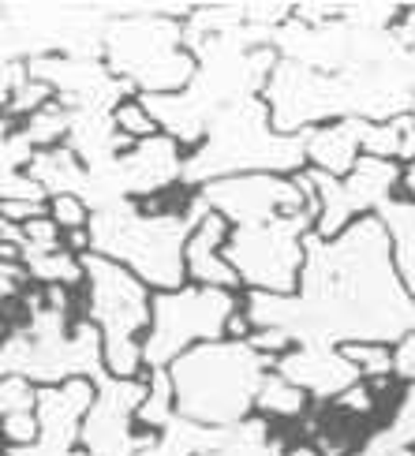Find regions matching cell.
<instances>
[{"label": "cell", "mask_w": 415, "mask_h": 456, "mask_svg": "<svg viewBox=\"0 0 415 456\" xmlns=\"http://www.w3.org/2000/svg\"><path fill=\"white\" fill-rule=\"evenodd\" d=\"M363 158V120H333L307 131V168H318L326 176L345 180Z\"/></svg>", "instance_id": "16"}, {"label": "cell", "mask_w": 415, "mask_h": 456, "mask_svg": "<svg viewBox=\"0 0 415 456\" xmlns=\"http://www.w3.org/2000/svg\"><path fill=\"white\" fill-rule=\"evenodd\" d=\"M71 120L75 112L64 102H49L45 109H37L34 117H27L19 124V131L37 146V150H49V146H64L71 135Z\"/></svg>", "instance_id": "23"}, {"label": "cell", "mask_w": 415, "mask_h": 456, "mask_svg": "<svg viewBox=\"0 0 415 456\" xmlns=\"http://www.w3.org/2000/svg\"><path fill=\"white\" fill-rule=\"evenodd\" d=\"M314 191L318 221L314 236L333 240L355 221L374 217L389 199H397L404 191V165L401 161H382V158H360V165L352 168L345 180L326 176L318 168H304Z\"/></svg>", "instance_id": "10"}, {"label": "cell", "mask_w": 415, "mask_h": 456, "mask_svg": "<svg viewBox=\"0 0 415 456\" xmlns=\"http://www.w3.org/2000/svg\"><path fill=\"white\" fill-rule=\"evenodd\" d=\"M378 221L386 224V232H389L397 273H401V281L408 284V292L415 299V199H408V195L389 199L378 210Z\"/></svg>", "instance_id": "18"}, {"label": "cell", "mask_w": 415, "mask_h": 456, "mask_svg": "<svg viewBox=\"0 0 415 456\" xmlns=\"http://www.w3.org/2000/svg\"><path fill=\"white\" fill-rule=\"evenodd\" d=\"M86 299L83 318H90L102 330L105 340V374L109 378H142V340L154 314V289L142 284L127 265L86 251Z\"/></svg>", "instance_id": "6"}, {"label": "cell", "mask_w": 415, "mask_h": 456, "mask_svg": "<svg viewBox=\"0 0 415 456\" xmlns=\"http://www.w3.org/2000/svg\"><path fill=\"white\" fill-rule=\"evenodd\" d=\"M404 195H408V199H415V165H408V168H404Z\"/></svg>", "instance_id": "35"}, {"label": "cell", "mask_w": 415, "mask_h": 456, "mask_svg": "<svg viewBox=\"0 0 415 456\" xmlns=\"http://www.w3.org/2000/svg\"><path fill=\"white\" fill-rule=\"evenodd\" d=\"M176 389L168 370H146V401L139 408V427L146 434H158L176 419Z\"/></svg>", "instance_id": "22"}, {"label": "cell", "mask_w": 415, "mask_h": 456, "mask_svg": "<svg viewBox=\"0 0 415 456\" xmlns=\"http://www.w3.org/2000/svg\"><path fill=\"white\" fill-rule=\"evenodd\" d=\"M0 427H4V442L8 449H23L34 445L42 423H37V411H19V415H0Z\"/></svg>", "instance_id": "30"}, {"label": "cell", "mask_w": 415, "mask_h": 456, "mask_svg": "<svg viewBox=\"0 0 415 456\" xmlns=\"http://www.w3.org/2000/svg\"><path fill=\"white\" fill-rule=\"evenodd\" d=\"M318 214H289L273 217L266 224H243L232 228L229 243H224V258L240 273V284L248 292H277L296 296L299 273H304L307 236L314 232Z\"/></svg>", "instance_id": "8"}, {"label": "cell", "mask_w": 415, "mask_h": 456, "mask_svg": "<svg viewBox=\"0 0 415 456\" xmlns=\"http://www.w3.org/2000/svg\"><path fill=\"white\" fill-rule=\"evenodd\" d=\"M0 370L23 374L34 386H61L86 378V382H102L105 378V340L102 330L90 318H75L68 333L53 337H30L23 326H12L4 337V352H0Z\"/></svg>", "instance_id": "9"}, {"label": "cell", "mask_w": 415, "mask_h": 456, "mask_svg": "<svg viewBox=\"0 0 415 456\" xmlns=\"http://www.w3.org/2000/svg\"><path fill=\"white\" fill-rule=\"evenodd\" d=\"M202 456H285V442H277L266 419H248L224 434V442L214 452Z\"/></svg>", "instance_id": "21"}, {"label": "cell", "mask_w": 415, "mask_h": 456, "mask_svg": "<svg viewBox=\"0 0 415 456\" xmlns=\"http://www.w3.org/2000/svg\"><path fill=\"white\" fill-rule=\"evenodd\" d=\"M23 270L27 277L37 284V289H75V284L86 281L83 270V255L71 251V247H56V251H34V247H23Z\"/></svg>", "instance_id": "19"}, {"label": "cell", "mask_w": 415, "mask_h": 456, "mask_svg": "<svg viewBox=\"0 0 415 456\" xmlns=\"http://www.w3.org/2000/svg\"><path fill=\"white\" fill-rule=\"evenodd\" d=\"M206 210L221 214L232 228L243 224H266L273 217L307 214L314 210V191L307 173L299 176H270V173H248V176H224L195 191Z\"/></svg>", "instance_id": "11"}, {"label": "cell", "mask_w": 415, "mask_h": 456, "mask_svg": "<svg viewBox=\"0 0 415 456\" xmlns=\"http://www.w3.org/2000/svg\"><path fill=\"white\" fill-rule=\"evenodd\" d=\"M311 404V396L299 389L296 382H289L281 370H270L266 378H262V389H258V404L255 411L262 415V419H281V423H296L304 419V411Z\"/></svg>", "instance_id": "20"}, {"label": "cell", "mask_w": 415, "mask_h": 456, "mask_svg": "<svg viewBox=\"0 0 415 456\" xmlns=\"http://www.w3.org/2000/svg\"><path fill=\"white\" fill-rule=\"evenodd\" d=\"M408 117L415 120V86H411V109H408Z\"/></svg>", "instance_id": "36"}, {"label": "cell", "mask_w": 415, "mask_h": 456, "mask_svg": "<svg viewBox=\"0 0 415 456\" xmlns=\"http://www.w3.org/2000/svg\"><path fill=\"white\" fill-rule=\"evenodd\" d=\"M27 173L37 180L49 191V199L56 195H86V180H90V168L75 158V150L64 146H49V150H37V158L30 161Z\"/></svg>", "instance_id": "17"}, {"label": "cell", "mask_w": 415, "mask_h": 456, "mask_svg": "<svg viewBox=\"0 0 415 456\" xmlns=\"http://www.w3.org/2000/svg\"><path fill=\"white\" fill-rule=\"evenodd\" d=\"M232 236V224L221 214L206 210L191 228V240H187V284H202V289H224V292H240V273L224 258V243Z\"/></svg>", "instance_id": "15"}, {"label": "cell", "mask_w": 415, "mask_h": 456, "mask_svg": "<svg viewBox=\"0 0 415 456\" xmlns=\"http://www.w3.org/2000/svg\"><path fill=\"white\" fill-rule=\"evenodd\" d=\"M0 202L49 206V191L30 173H4V180H0Z\"/></svg>", "instance_id": "28"}, {"label": "cell", "mask_w": 415, "mask_h": 456, "mask_svg": "<svg viewBox=\"0 0 415 456\" xmlns=\"http://www.w3.org/2000/svg\"><path fill=\"white\" fill-rule=\"evenodd\" d=\"M37 393H42V386H34L30 378L4 374V378H0V415L37 411Z\"/></svg>", "instance_id": "26"}, {"label": "cell", "mask_w": 415, "mask_h": 456, "mask_svg": "<svg viewBox=\"0 0 415 456\" xmlns=\"http://www.w3.org/2000/svg\"><path fill=\"white\" fill-rule=\"evenodd\" d=\"M285 456H322V449L314 442H292V445H285Z\"/></svg>", "instance_id": "34"}, {"label": "cell", "mask_w": 415, "mask_h": 456, "mask_svg": "<svg viewBox=\"0 0 415 456\" xmlns=\"http://www.w3.org/2000/svg\"><path fill=\"white\" fill-rule=\"evenodd\" d=\"M341 352L360 370L363 382L382 386L386 378H393V345H382V340H352V345H341Z\"/></svg>", "instance_id": "24"}, {"label": "cell", "mask_w": 415, "mask_h": 456, "mask_svg": "<svg viewBox=\"0 0 415 456\" xmlns=\"http://www.w3.org/2000/svg\"><path fill=\"white\" fill-rule=\"evenodd\" d=\"M296 299V345H397L415 333V299L397 273L393 243L378 214L355 221L333 240L307 236Z\"/></svg>", "instance_id": "1"}, {"label": "cell", "mask_w": 415, "mask_h": 456, "mask_svg": "<svg viewBox=\"0 0 415 456\" xmlns=\"http://www.w3.org/2000/svg\"><path fill=\"white\" fill-rule=\"evenodd\" d=\"M49 217L61 224L64 236H75V232H86L90 228L94 210L86 206L83 195H56V199H49Z\"/></svg>", "instance_id": "27"}, {"label": "cell", "mask_w": 415, "mask_h": 456, "mask_svg": "<svg viewBox=\"0 0 415 456\" xmlns=\"http://www.w3.org/2000/svg\"><path fill=\"white\" fill-rule=\"evenodd\" d=\"M270 370L273 359L262 355L251 340L224 337L199 345L168 367L176 389V411L191 423L232 430L255 415L262 378Z\"/></svg>", "instance_id": "3"}, {"label": "cell", "mask_w": 415, "mask_h": 456, "mask_svg": "<svg viewBox=\"0 0 415 456\" xmlns=\"http://www.w3.org/2000/svg\"><path fill=\"white\" fill-rule=\"evenodd\" d=\"M240 311L236 292L183 284L176 292H154V314L142 340L146 370H168L183 352L229 337V322Z\"/></svg>", "instance_id": "7"}, {"label": "cell", "mask_w": 415, "mask_h": 456, "mask_svg": "<svg viewBox=\"0 0 415 456\" xmlns=\"http://www.w3.org/2000/svg\"><path fill=\"white\" fill-rule=\"evenodd\" d=\"M307 168V135H285L273 127L270 105L262 94L243 98L232 109H224L214 120L210 135L187 154L183 183L206 187L224 176H248V173H270V176H299Z\"/></svg>", "instance_id": "4"}, {"label": "cell", "mask_w": 415, "mask_h": 456, "mask_svg": "<svg viewBox=\"0 0 415 456\" xmlns=\"http://www.w3.org/2000/svg\"><path fill=\"white\" fill-rule=\"evenodd\" d=\"M337 411H345L348 419L355 415V419H367V415L378 411V386H370V382H355L348 393H341L333 401Z\"/></svg>", "instance_id": "29"}, {"label": "cell", "mask_w": 415, "mask_h": 456, "mask_svg": "<svg viewBox=\"0 0 415 456\" xmlns=\"http://www.w3.org/2000/svg\"><path fill=\"white\" fill-rule=\"evenodd\" d=\"M112 120H117V131L131 142H142V139H154L161 135V127L154 120V112L146 109L142 98H124L117 109H112Z\"/></svg>", "instance_id": "25"}, {"label": "cell", "mask_w": 415, "mask_h": 456, "mask_svg": "<svg viewBox=\"0 0 415 456\" xmlns=\"http://www.w3.org/2000/svg\"><path fill=\"white\" fill-rule=\"evenodd\" d=\"M30 75L56 90V102H64L71 112H112L124 98H135L124 79L112 75L105 61L90 56H34Z\"/></svg>", "instance_id": "13"}, {"label": "cell", "mask_w": 415, "mask_h": 456, "mask_svg": "<svg viewBox=\"0 0 415 456\" xmlns=\"http://www.w3.org/2000/svg\"><path fill=\"white\" fill-rule=\"evenodd\" d=\"M401 456H415V449H404V452H401Z\"/></svg>", "instance_id": "37"}, {"label": "cell", "mask_w": 415, "mask_h": 456, "mask_svg": "<svg viewBox=\"0 0 415 456\" xmlns=\"http://www.w3.org/2000/svg\"><path fill=\"white\" fill-rule=\"evenodd\" d=\"M393 382L415 386V333L401 337L393 345Z\"/></svg>", "instance_id": "33"}, {"label": "cell", "mask_w": 415, "mask_h": 456, "mask_svg": "<svg viewBox=\"0 0 415 456\" xmlns=\"http://www.w3.org/2000/svg\"><path fill=\"white\" fill-rule=\"evenodd\" d=\"M191 12V8H187ZM187 12L173 8H117L105 34V64L131 86L135 98L176 94L195 79L199 61L183 45Z\"/></svg>", "instance_id": "5"}, {"label": "cell", "mask_w": 415, "mask_h": 456, "mask_svg": "<svg viewBox=\"0 0 415 456\" xmlns=\"http://www.w3.org/2000/svg\"><path fill=\"white\" fill-rule=\"evenodd\" d=\"M146 401L142 378H102L94 389V404L83 419V452L86 456H139L154 434L139 427V408Z\"/></svg>", "instance_id": "12"}, {"label": "cell", "mask_w": 415, "mask_h": 456, "mask_svg": "<svg viewBox=\"0 0 415 456\" xmlns=\"http://www.w3.org/2000/svg\"><path fill=\"white\" fill-rule=\"evenodd\" d=\"M389 427L401 434V442H404L408 449H415V386H404V389H401L397 404H393Z\"/></svg>", "instance_id": "32"}, {"label": "cell", "mask_w": 415, "mask_h": 456, "mask_svg": "<svg viewBox=\"0 0 415 456\" xmlns=\"http://www.w3.org/2000/svg\"><path fill=\"white\" fill-rule=\"evenodd\" d=\"M37 158V146L19 127L4 131V173H27L30 161Z\"/></svg>", "instance_id": "31"}, {"label": "cell", "mask_w": 415, "mask_h": 456, "mask_svg": "<svg viewBox=\"0 0 415 456\" xmlns=\"http://www.w3.org/2000/svg\"><path fill=\"white\" fill-rule=\"evenodd\" d=\"M273 370H281L311 401H322V404H333L355 382H363L360 370L348 363V355L337 345H292L281 359H273Z\"/></svg>", "instance_id": "14"}, {"label": "cell", "mask_w": 415, "mask_h": 456, "mask_svg": "<svg viewBox=\"0 0 415 456\" xmlns=\"http://www.w3.org/2000/svg\"><path fill=\"white\" fill-rule=\"evenodd\" d=\"M202 217V202L191 195L187 206L154 210L150 202H117L94 210L90 251L127 265L154 292H176L187 284V240Z\"/></svg>", "instance_id": "2"}]
</instances>
